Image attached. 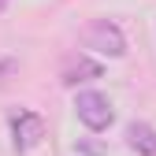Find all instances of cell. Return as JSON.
Segmentation results:
<instances>
[{"label":"cell","mask_w":156,"mask_h":156,"mask_svg":"<svg viewBox=\"0 0 156 156\" xmlns=\"http://www.w3.org/2000/svg\"><path fill=\"white\" fill-rule=\"evenodd\" d=\"M74 112H78V123H82L86 130H93V134H104L115 123L112 101L104 93H97V89H82V93H78L74 97Z\"/></svg>","instance_id":"cell-1"},{"label":"cell","mask_w":156,"mask_h":156,"mask_svg":"<svg viewBox=\"0 0 156 156\" xmlns=\"http://www.w3.org/2000/svg\"><path fill=\"white\" fill-rule=\"evenodd\" d=\"M86 48L108 56V60H119V56H126V37H123V30L115 26V23L97 19V23L86 30Z\"/></svg>","instance_id":"cell-2"},{"label":"cell","mask_w":156,"mask_h":156,"mask_svg":"<svg viewBox=\"0 0 156 156\" xmlns=\"http://www.w3.org/2000/svg\"><path fill=\"white\" fill-rule=\"evenodd\" d=\"M15 67H19V60H15V56H0V86H4L8 78L15 74Z\"/></svg>","instance_id":"cell-6"},{"label":"cell","mask_w":156,"mask_h":156,"mask_svg":"<svg viewBox=\"0 0 156 156\" xmlns=\"http://www.w3.org/2000/svg\"><path fill=\"white\" fill-rule=\"evenodd\" d=\"M126 145L138 156H156V130L149 123H130L126 126Z\"/></svg>","instance_id":"cell-5"},{"label":"cell","mask_w":156,"mask_h":156,"mask_svg":"<svg viewBox=\"0 0 156 156\" xmlns=\"http://www.w3.org/2000/svg\"><path fill=\"white\" fill-rule=\"evenodd\" d=\"M41 138H45V119L37 112H19V115H11V145L19 152H30Z\"/></svg>","instance_id":"cell-3"},{"label":"cell","mask_w":156,"mask_h":156,"mask_svg":"<svg viewBox=\"0 0 156 156\" xmlns=\"http://www.w3.org/2000/svg\"><path fill=\"white\" fill-rule=\"evenodd\" d=\"M101 63L97 60H86V56H71L63 63V82L67 86H78V82H89V78H101Z\"/></svg>","instance_id":"cell-4"}]
</instances>
